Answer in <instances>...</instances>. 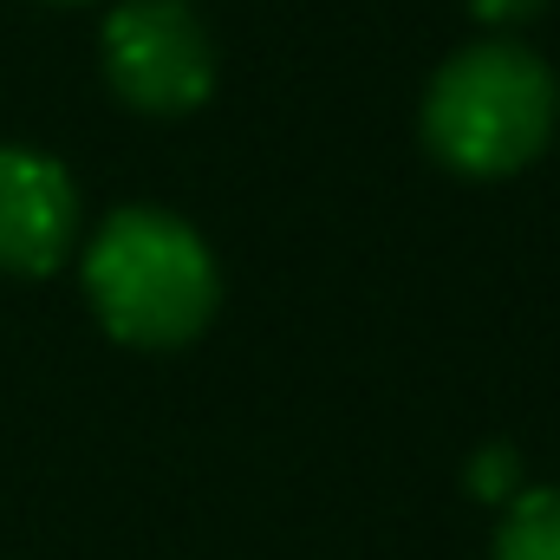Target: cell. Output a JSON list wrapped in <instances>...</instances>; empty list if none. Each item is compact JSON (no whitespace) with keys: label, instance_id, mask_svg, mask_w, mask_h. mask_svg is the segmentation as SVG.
<instances>
[{"label":"cell","instance_id":"1","mask_svg":"<svg viewBox=\"0 0 560 560\" xmlns=\"http://www.w3.org/2000/svg\"><path fill=\"white\" fill-rule=\"evenodd\" d=\"M85 300L118 346H189L222 300L215 255L170 209H118L85 248Z\"/></svg>","mask_w":560,"mask_h":560},{"label":"cell","instance_id":"2","mask_svg":"<svg viewBox=\"0 0 560 560\" xmlns=\"http://www.w3.org/2000/svg\"><path fill=\"white\" fill-rule=\"evenodd\" d=\"M560 118V85L522 39H476L423 92V143L456 176L528 170Z\"/></svg>","mask_w":560,"mask_h":560},{"label":"cell","instance_id":"3","mask_svg":"<svg viewBox=\"0 0 560 560\" xmlns=\"http://www.w3.org/2000/svg\"><path fill=\"white\" fill-rule=\"evenodd\" d=\"M105 79L131 112L183 118L215 92V39L183 0H125L105 20Z\"/></svg>","mask_w":560,"mask_h":560},{"label":"cell","instance_id":"4","mask_svg":"<svg viewBox=\"0 0 560 560\" xmlns=\"http://www.w3.org/2000/svg\"><path fill=\"white\" fill-rule=\"evenodd\" d=\"M79 235V189L66 163L46 150L7 143L0 150V275L39 280L72 255Z\"/></svg>","mask_w":560,"mask_h":560},{"label":"cell","instance_id":"5","mask_svg":"<svg viewBox=\"0 0 560 560\" xmlns=\"http://www.w3.org/2000/svg\"><path fill=\"white\" fill-rule=\"evenodd\" d=\"M495 560H560V489H522L502 535Z\"/></svg>","mask_w":560,"mask_h":560},{"label":"cell","instance_id":"6","mask_svg":"<svg viewBox=\"0 0 560 560\" xmlns=\"http://www.w3.org/2000/svg\"><path fill=\"white\" fill-rule=\"evenodd\" d=\"M515 489H522V456H515L509 443L476 450V463H469V495H482V502H509Z\"/></svg>","mask_w":560,"mask_h":560},{"label":"cell","instance_id":"7","mask_svg":"<svg viewBox=\"0 0 560 560\" xmlns=\"http://www.w3.org/2000/svg\"><path fill=\"white\" fill-rule=\"evenodd\" d=\"M469 13H476L482 26H522V20L548 13V0H469Z\"/></svg>","mask_w":560,"mask_h":560}]
</instances>
